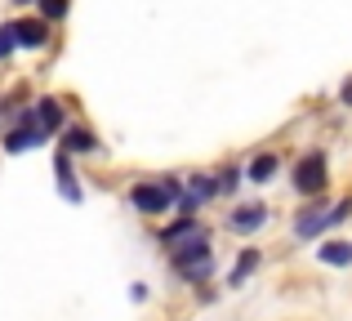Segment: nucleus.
<instances>
[{"label": "nucleus", "mask_w": 352, "mask_h": 321, "mask_svg": "<svg viewBox=\"0 0 352 321\" xmlns=\"http://www.w3.org/2000/svg\"><path fill=\"white\" fill-rule=\"evenodd\" d=\"M170 263H174V272H179V277L206 281L210 268H214V254H210V232L192 236V241H183V245H170Z\"/></svg>", "instance_id": "1"}, {"label": "nucleus", "mask_w": 352, "mask_h": 321, "mask_svg": "<svg viewBox=\"0 0 352 321\" xmlns=\"http://www.w3.org/2000/svg\"><path fill=\"white\" fill-rule=\"evenodd\" d=\"M63 152H98V139L89 130H80V125H72V130H63Z\"/></svg>", "instance_id": "9"}, {"label": "nucleus", "mask_w": 352, "mask_h": 321, "mask_svg": "<svg viewBox=\"0 0 352 321\" xmlns=\"http://www.w3.org/2000/svg\"><path fill=\"white\" fill-rule=\"evenodd\" d=\"M54 170H58V188L67 201H80V188L72 183V165H67V152H58V161H54Z\"/></svg>", "instance_id": "12"}, {"label": "nucleus", "mask_w": 352, "mask_h": 321, "mask_svg": "<svg viewBox=\"0 0 352 321\" xmlns=\"http://www.w3.org/2000/svg\"><path fill=\"white\" fill-rule=\"evenodd\" d=\"M294 232H299V236H303V241H308V236H317V232H326V214H321V210H317V206H312V210H308V214H303V219H299V223H294Z\"/></svg>", "instance_id": "13"}, {"label": "nucleus", "mask_w": 352, "mask_h": 321, "mask_svg": "<svg viewBox=\"0 0 352 321\" xmlns=\"http://www.w3.org/2000/svg\"><path fill=\"white\" fill-rule=\"evenodd\" d=\"M32 116H36V125H41L45 134H54V130L63 125V107L54 103V98H41V103L32 107Z\"/></svg>", "instance_id": "8"}, {"label": "nucleus", "mask_w": 352, "mask_h": 321, "mask_svg": "<svg viewBox=\"0 0 352 321\" xmlns=\"http://www.w3.org/2000/svg\"><path fill=\"white\" fill-rule=\"evenodd\" d=\"M179 192H183V183H174V179H165V183H138V188L129 192V206L143 210V214H165V210L179 201Z\"/></svg>", "instance_id": "2"}, {"label": "nucleus", "mask_w": 352, "mask_h": 321, "mask_svg": "<svg viewBox=\"0 0 352 321\" xmlns=\"http://www.w3.org/2000/svg\"><path fill=\"white\" fill-rule=\"evenodd\" d=\"M294 188L303 197H321L326 192V152H308V157L294 165Z\"/></svg>", "instance_id": "3"}, {"label": "nucleus", "mask_w": 352, "mask_h": 321, "mask_svg": "<svg viewBox=\"0 0 352 321\" xmlns=\"http://www.w3.org/2000/svg\"><path fill=\"white\" fill-rule=\"evenodd\" d=\"M50 139V134L36 125V116H32V107L23 112V125L18 130H9V139H5V152H27V148H41V143Z\"/></svg>", "instance_id": "4"}, {"label": "nucleus", "mask_w": 352, "mask_h": 321, "mask_svg": "<svg viewBox=\"0 0 352 321\" xmlns=\"http://www.w3.org/2000/svg\"><path fill=\"white\" fill-rule=\"evenodd\" d=\"M339 103L352 107V80H344V89H339Z\"/></svg>", "instance_id": "18"}, {"label": "nucleus", "mask_w": 352, "mask_h": 321, "mask_svg": "<svg viewBox=\"0 0 352 321\" xmlns=\"http://www.w3.org/2000/svg\"><path fill=\"white\" fill-rule=\"evenodd\" d=\"M14 49H18V45H14V23H5V27H0V58H9Z\"/></svg>", "instance_id": "16"}, {"label": "nucleus", "mask_w": 352, "mask_h": 321, "mask_svg": "<svg viewBox=\"0 0 352 321\" xmlns=\"http://www.w3.org/2000/svg\"><path fill=\"white\" fill-rule=\"evenodd\" d=\"M236 179H241L236 170H223V183H219V192H232V188H236Z\"/></svg>", "instance_id": "17"}, {"label": "nucleus", "mask_w": 352, "mask_h": 321, "mask_svg": "<svg viewBox=\"0 0 352 321\" xmlns=\"http://www.w3.org/2000/svg\"><path fill=\"white\" fill-rule=\"evenodd\" d=\"M41 14H45V23H54V18L67 14V0H41Z\"/></svg>", "instance_id": "15"}, {"label": "nucleus", "mask_w": 352, "mask_h": 321, "mask_svg": "<svg viewBox=\"0 0 352 321\" xmlns=\"http://www.w3.org/2000/svg\"><path fill=\"white\" fill-rule=\"evenodd\" d=\"M201 232H206V228L197 223V214H179V223L165 228L161 241H165V250H170V245H183V241H192V236H201Z\"/></svg>", "instance_id": "6"}, {"label": "nucleus", "mask_w": 352, "mask_h": 321, "mask_svg": "<svg viewBox=\"0 0 352 321\" xmlns=\"http://www.w3.org/2000/svg\"><path fill=\"white\" fill-rule=\"evenodd\" d=\"M45 41H50L45 18H23V23H14V45L18 49H41Z\"/></svg>", "instance_id": "5"}, {"label": "nucleus", "mask_w": 352, "mask_h": 321, "mask_svg": "<svg viewBox=\"0 0 352 321\" xmlns=\"http://www.w3.org/2000/svg\"><path fill=\"white\" fill-rule=\"evenodd\" d=\"M317 259L326 263V268H348L352 263V241H326L317 250Z\"/></svg>", "instance_id": "7"}, {"label": "nucleus", "mask_w": 352, "mask_h": 321, "mask_svg": "<svg viewBox=\"0 0 352 321\" xmlns=\"http://www.w3.org/2000/svg\"><path fill=\"white\" fill-rule=\"evenodd\" d=\"M14 5H32V0H14Z\"/></svg>", "instance_id": "19"}, {"label": "nucleus", "mask_w": 352, "mask_h": 321, "mask_svg": "<svg viewBox=\"0 0 352 321\" xmlns=\"http://www.w3.org/2000/svg\"><path fill=\"white\" fill-rule=\"evenodd\" d=\"M254 268H258V250H245V254L236 259V268H232V286H241V281H245Z\"/></svg>", "instance_id": "14"}, {"label": "nucleus", "mask_w": 352, "mask_h": 321, "mask_svg": "<svg viewBox=\"0 0 352 321\" xmlns=\"http://www.w3.org/2000/svg\"><path fill=\"white\" fill-rule=\"evenodd\" d=\"M263 223H267V210L263 206H241L236 214H232V228H236V232H258Z\"/></svg>", "instance_id": "10"}, {"label": "nucleus", "mask_w": 352, "mask_h": 321, "mask_svg": "<svg viewBox=\"0 0 352 321\" xmlns=\"http://www.w3.org/2000/svg\"><path fill=\"white\" fill-rule=\"evenodd\" d=\"M276 170H281V161H276L272 152H263V157H254V161H250L245 179H250V183H267V179H272Z\"/></svg>", "instance_id": "11"}]
</instances>
